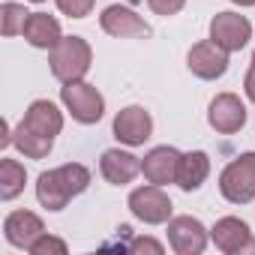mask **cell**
<instances>
[{
  "label": "cell",
  "mask_w": 255,
  "mask_h": 255,
  "mask_svg": "<svg viewBox=\"0 0 255 255\" xmlns=\"http://www.w3.org/2000/svg\"><path fill=\"white\" fill-rule=\"evenodd\" d=\"M90 186V171L78 162L42 171L36 180V198L45 210H63L75 195H81Z\"/></svg>",
  "instance_id": "6da1fadb"
},
{
  "label": "cell",
  "mask_w": 255,
  "mask_h": 255,
  "mask_svg": "<svg viewBox=\"0 0 255 255\" xmlns=\"http://www.w3.org/2000/svg\"><path fill=\"white\" fill-rule=\"evenodd\" d=\"M51 75L63 84L69 81H81L93 63V51H90V42L81 39V36H63L54 48H51Z\"/></svg>",
  "instance_id": "7a4b0ae2"
},
{
  "label": "cell",
  "mask_w": 255,
  "mask_h": 255,
  "mask_svg": "<svg viewBox=\"0 0 255 255\" xmlns=\"http://www.w3.org/2000/svg\"><path fill=\"white\" fill-rule=\"evenodd\" d=\"M219 192L231 204H246L255 198V153H240L219 174Z\"/></svg>",
  "instance_id": "3957f363"
},
{
  "label": "cell",
  "mask_w": 255,
  "mask_h": 255,
  "mask_svg": "<svg viewBox=\"0 0 255 255\" xmlns=\"http://www.w3.org/2000/svg\"><path fill=\"white\" fill-rule=\"evenodd\" d=\"M60 99H63V105H66V111L78 120V123H99L102 120V114H105V99H102V93L93 87V84H87V81H69V84H63L60 87Z\"/></svg>",
  "instance_id": "277c9868"
},
{
  "label": "cell",
  "mask_w": 255,
  "mask_h": 255,
  "mask_svg": "<svg viewBox=\"0 0 255 255\" xmlns=\"http://www.w3.org/2000/svg\"><path fill=\"white\" fill-rule=\"evenodd\" d=\"M129 210H132L135 219H141L147 225H159V222H168L171 219V198L156 183L138 186L129 195Z\"/></svg>",
  "instance_id": "5b68a950"
},
{
  "label": "cell",
  "mask_w": 255,
  "mask_h": 255,
  "mask_svg": "<svg viewBox=\"0 0 255 255\" xmlns=\"http://www.w3.org/2000/svg\"><path fill=\"white\" fill-rule=\"evenodd\" d=\"M210 39H213L219 48H225L228 54H231V51H240V48H246V42L252 39V24H249L246 15L219 12V15H213V21H210Z\"/></svg>",
  "instance_id": "8992f818"
},
{
  "label": "cell",
  "mask_w": 255,
  "mask_h": 255,
  "mask_svg": "<svg viewBox=\"0 0 255 255\" xmlns=\"http://www.w3.org/2000/svg\"><path fill=\"white\" fill-rule=\"evenodd\" d=\"M186 66L192 75L204 78V81H213V78H222L225 69H228V51L219 48L213 39H204V42H195L186 54Z\"/></svg>",
  "instance_id": "52a82bcc"
},
{
  "label": "cell",
  "mask_w": 255,
  "mask_h": 255,
  "mask_svg": "<svg viewBox=\"0 0 255 255\" xmlns=\"http://www.w3.org/2000/svg\"><path fill=\"white\" fill-rule=\"evenodd\" d=\"M99 24H102V30H105L108 36H117V39H144V36L153 33L150 24H147L141 15H135L129 6H120V3L108 6V9L99 15Z\"/></svg>",
  "instance_id": "ba28073f"
},
{
  "label": "cell",
  "mask_w": 255,
  "mask_h": 255,
  "mask_svg": "<svg viewBox=\"0 0 255 255\" xmlns=\"http://www.w3.org/2000/svg\"><path fill=\"white\" fill-rule=\"evenodd\" d=\"M150 132H153V117L141 105H129L114 117V138L129 144V147L144 144L150 138Z\"/></svg>",
  "instance_id": "9c48e42d"
},
{
  "label": "cell",
  "mask_w": 255,
  "mask_h": 255,
  "mask_svg": "<svg viewBox=\"0 0 255 255\" xmlns=\"http://www.w3.org/2000/svg\"><path fill=\"white\" fill-rule=\"evenodd\" d=\"M168 243L177 255H198L207 246V231L195 216L168 219Z\"/></svg>",
  "instance_id": "30bf717a"
},
{
  "label": "cell",
  "mask_w": 255,
  "mask_h": 255,
  "mask_svg": "<svg viewBox=\"0 0 255 255\" xmlns=\"http://www.w3.org/2000/svg\"><path fill=\"white\" fill-rule=\"evenodd\" d=\"M210 237H213L216 249H222V252H228V255L255 252V237H252L249 225H246L243 219H237V216H222V219L213 225Z\"/></svg>",
  "instance_id": "8fae6325"
},
{
  "label": "cell",
  "mask_w": 255,
  "mask_h": 255,
  "mask_svg": "<svg viewBox=\"0 0 255 255\" xmlns=\"http://www.w3.org/2000/svg\"><path fill=\"white\" fill-rule=\"evenodd\" d=\"M207 123L213 126L216 132H222V135L240 132L243 123H246V105H243L240 96H234V93H219V96L210 102Z\"/></svg>",
  "instance_id": "7c38bea8"
},
{
  "label": "cell",
  "mask_w": 255,
  "mask_h": 255,
  "mask_svg": "<svg viewBox=\"0 0 255 255\" xmlns=\"http://www.w3.org/2000/svg\"><path fill=\"white\" fill-rule=\"evenodd\" d=\"M99 171L108 183L114 186H126V183H132L138 174H141V159L132 156V153H126L120 147L114 150H105L102 159H99Z\"/></svg>",
  "instance_id": "4fadbf2b"
},
{
  "label": "cell",
  "mask_w": 255,
  "mask_h": 255,
  "mask_svg": "<svg viewBox=\"0 0 255 255\" xmlns=\"http://www.w3.org/2000/svg\"><path fill=\"white\" fill-rule=\"evenodd\" d=\"M180 156L174 147H153L144 159H141V171L150 183L156 186H165V183H177V165H180Z\"/></svg>",
  "instance_id": "5bb4252c"
},
{
  "label": "cell",
  "mask_w": 255,
  "mask_h": 255,
  "mask_svg": "<svg viewBox=\"0 0 255 255\" xmlns=\"http://www.w3.org/2000/svg\"><path fill=\"white\" fill-rule=\"evenodd\" d=\"M3 234H6V240H9L12 246L30 249V246L45 234V225H42V219H39L36 213H30V210H15V213L6 216Z\"/></svg>",
  "instance_id": "9a60e30c"
},
{
  "label": "cell",
  "mask_w": 255,
  "mask_h": 255,
  "mask_svg": "<svg viewBox=\"0 0 255 255\" xmlns=\"http://www.w3.org/2000/svg\"><path fill=\"white\" fill-rule=\"evenodd\" d=\"M21 123L27 126V129L39 132V135L54 138V135L63 129V114L57 111L54 102H48V99H36V102H30V108H27V114H24Z\"/></svg>",
  "instance_id": "2e32d148"
},
{
  "label": "cell",
  "mask_w": 255,
  "mask_h": 255,
  "mask_svg": "<svg viewBox=\"0 0 255 255\" xmlns=\"http://www.w3.org/2000/svg\"><path fill=\"white\" fill-rule=\"evenodd\" d=\"M24 39L33 48H54L63 36H60V21L48 12H30L27 24H24Z\"/></svg>",
  "instance_id": "e0dca14e"
},
{
  "label": "cell",
  "mask_w": 255,
  "mask_h": 255,
  "mask_svg": "<svg viewBox=\"0 0 255 255\" xmlns=\"http://www.w3.org/2000/svg\"><path fill=\"white\" fill-rule=\"evenodd\" d=\"M210 174V156L204 150H192V153H183L180 156V165H177V186L183 192H195Z\"/></svg>",
  "instance_id": "ac0fdd59"
},
{
  "label": "cell",
  "mask_w": 255,
  "mask_h": 255,
  "mask_svg": "<svg viewBox=\"0 0 255 255\" xmlns=\"http://www.w3.org/2000/svg\"><path fill=\"white\" fill-rule=\"evenodd\" d=\"M12 144L24 153V156H30V159H45L48 153H51V147H54V138H48V135H39V132H33V129H27V126L21 123L18 129L12 132Z\"/></svg>",
  "instance_id": "d6986e66"
},
{
  "label": "cell",
  "mask_w": 255,
  "mask_h": 255,
  "mask_svg": "<svg viewBox=\"0 0 255 255\" xmlns=\"http://www.w3.org/2000/svg\"><path fill=\"white\" fill-rule=\"evenodd\" d=\"M24 180H27V171L21 162H15V159L0 162V198L3 201H12L15 195H21Z\"/></svg>",
  "instance_id": "ffe728a7"
},
{
  "label": "cell",
  "mask_w": 255,
  "mask_h": 255,
  "mask_svg": "<svg viewBox=\"0 0 255 255\" xmlns=\"http://www.w3.org/2000/svg\"><path fill=\"white\" fill-rule=\"evenodd\" d=\"M27 18H30V12L21 3H3V6H0V30H3V36L24 33Z\"/></svg>",
  "instance_id": "44dd1931"
},
{
  "label": "cell",
  "mask_w": 255,
  "mask_h": 255,
  "mask_svg": "<svg viewBox=\"0 0 255 255\" xmlns=\"http://www.w3.org/2000/svg\"><path fill=\"white\" fill-rule=\"evenodd\" d=\"M33 255H66V243L60 237H51V234H42L33 246H30Z\"/></svg>",
  "instance_id": "7402d4cb"
},
{
  "label": "cell",
  "mask_w": 255,
  "mask_h": 255,
  "mask_svg": "<svg viewBox=\"0 0 255 255\" xmlns=\"http://www.w3.org/2000/svg\"><path fill=\"white\" fill-rule=\"evenodd\" d=\"M57 3V9L63 12V15H69V18H84V15H90V9H93V0H54Z\"/></svg>",
  "instance_id": "603a6c76"
},
{
  "label": "cell",
  "mask_w": 255,
  "mask_h": 255,
  "mask_svg": "<svg viewBox=\"0 0 255 255\" xmlns=\"http://www.w3.org/2000/svg\"><path fill=\"white\" fill-rule=\"evenodd\" d=\"M186 0H147V6L156 12V15H177L183 9Z\"/></svg>",
  "instance_id": "cb8c5ba5"
},
{
  "label": "cell",
  "mask_w": 255,
  "mask_h": 255,
  "mask_svg": "<svg viewBox=\"0 0 255 255\" xmlns=\"http://www.w3.org/2000/svg\"><path fill=\"white\" fill-rule=\"evenodd\" d=\"M129 249L132 252H162V243H156V240H150V237H135L132 243H129Z\"/></svg>",
  "instance_id": "d4e9b609"
},
{
  "label": "cell",
  "mask_w": 255,
  "mask_h": 255,
  "mask_svg": "<svg viewBox=\"0 0 255 255\" xmlns=\"http://www.w3.org/2000/svg\"><path fill=\"white\" fill-rule=\"evenodd\" d=\"M243 90H246V96L255 102V66L246 72V78H243Z\"/></svg>",
  "instance_id": "484cf974"
},
{
  "label": "cell",
  "mask_w": 255,
  "mask_h": 255,
  "mask_svg": "<svg viewBox=\"0 0 255 255\" xmlns=\"http://www.w3.org/2000/svg\"><path fill=\"white\" fill-rule=\"evenodd\" d=\"M231 3H237V6H255V0H231Z\"/></svg>",
  "instance_id": "4316f807"
},
{
  "label": "cell",
  "mask_w": 255,
  "mask_h": 255,
  "mask_svg": "<svg viewBox=\"0 0 255 255\" xmlns=\"http://www.w3.org/2000/svg\"><path fill=\"white\" fill-rule=\"evenodd\" d=\"M252 66H255V51H252Z\"/></svg>",
  "instance_id": "83f0119b"
},
{
  "label": "cell",
  "mask_w": 255,
  "mask_h": 255,
  "mask_svg": "<svg viewBox=\"0 0 255 255\" xmlns=\"http://www.w3.org/2000/svg\"><path fill=\"white\" fill-rule=\"evenodd\" d=\"M30 3H42V0H30Z\"/></svg>",
  "instance_id": "f1b7e54d"
}]
</instances>
